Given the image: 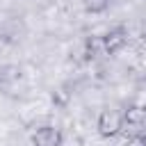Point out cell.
Wrapping results in <instances>:
<instances>
[{"label":"cell","mask_w":146,"mask_h":146,"mask_svg":"<svg viewBox=\"0 0 146 146\" xmlns=\"http://www.w3.org/2000/svg\"><path fill=\"white\" fill-rule=\"evenodd\" d=\"M96 128H98L100 137H116L123 130V114L116 110H105V112H100Z\"/></svg>","instance_id":"obj_1"},{"label":"cell","mask_w":146,"mask_h":146,"mask_svg":"<svg viewBox=\"0 0 146 146\" xmlns=\"http://www.w3.org/2000/svg\"><path fill=\"white\" fill-rule=\"evenodd\" d=\"M62 130L55 125H41L32 135V146H62Z\"/></svg>","instance_id":"obj_2"},{"label":"cell","mask_w":146,"mask_h":146,"mask_svg":"<svg viewBox=\"0 0 146 146\" xmlns=\"http://www.w3.org/2000/svg\"><path fill=\"white\" fill-rule=\"evenodd\" d=\"M125 43H128V34H125V30H121V27L110 30V32L103 36V50H105V52H110V55L119 52Z\"/></svg>","instance_id":"obj_3"},{"label":"cell","mask_w":146,"mask_h":146,"mask_svg":"<svg viewBox=\"0 0 146 146\" xmlns=\"http://www.w3.org/2000/svg\"><path fill=\"white\" fill-rule=\"evenodd\" d=\"M123 123H128V125H135V128H139V125H144L146 123V105H128L125 107V112H123Z\"/></svg>","instance_id":"obj_4"},{"label":"cell","mask_w":146,"mask_h":146,"mask_svg":"<svg viewBox=\"0 0 146 146\" xmlns=\"http://www.w3.org/2000/svg\"><path fill=\"white\" fill-rule=\"evenodd\" d=\"M107 5H110V0H84V9L89 14H103L107 9Z\"/></svg>","instance_id":"obj_5"},{"label":"cell","mask_w":146,"mask_h":146,"mask_svg":"<svg viewBox=\"0 0 146 146\" xmlns=\"http://www.w3.org/2000/svg\"><path fill=\"white\" fill-rule=\"evenodd\" d=\"M125 146H146V135H141V132L132 135V137L125 141Z\"/></svg>","instance_id":"obj_6"}]
</instances>
